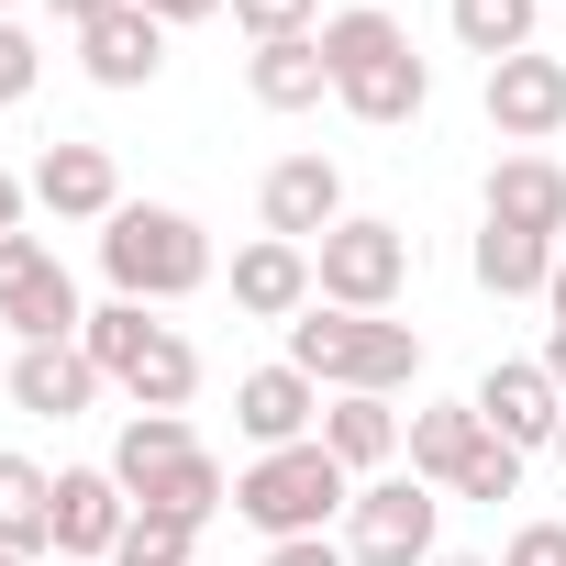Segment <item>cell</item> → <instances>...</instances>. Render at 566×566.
<instances>
[{
  "instance_id": "cell-1",
  "label": "cell",
  "mask_w": 566,
  "mask_h": 566,
  "mask_svg": "<svg viewBox=\"0 0 566 566\" xmlns=\"http://www.w3.org/2000/svg\"><path fill=\"white\" fill-rule=\"evenodd\" d=\"M323 56H334V101H345L356 123H378V134L422 123V101H433V67L411 56V34L378 12V0H356V12H334V23H323Z\"/></svg>"
},
{
  "instance_id": "cell-2",
  "label": "cell",
  "mask_w": 566,
  "mask_h": 566,
  "mask_svg": "<svg viewBox=\"0 0 566 566\" xmlns=\"http://www.w3.org/2000/svg\"><path fill=\"white\" fill-rule=\"evenodd\" d=\"M290 367H301V378H323L334 400H345V389L389 400V389H411V378H422V334H411V323H389V312H334V301H312V312L290 323Z\"/></svg>"
},
{
  "instance_id": "cell-3",
  "label": "cell",
  "mask_w": 566,
  "mask_h": 566,
  "mask_svg": "<svg viewBox=\"0 0 566 566\" xmlns=\"http://www.w3.org/2000/svg\"><path fill=\"white\" fill-rule=\"evenodd\" d=\"M112 478H123V500H134V511H178V522H211V511L233 500L222 455H211L178 411H134V422H123V444H112Z\"/></svg>"
},
{
  "instance_id": "cell-4",
  "label": "cell",
  "mask_w": 566,
  "mask_h": 566,
  "mask_svg": "<svg viewBox=\"0 0 566 566\" xmlns=\"http://www.w3.org/2000/svg\"><path fill=\"white\" fill-rule=\"evenodd\" d=\"M101 277H112V301H189L200 277H211V233L189 222V211H167V200H123L112 222H101Z\"/></svg>"
},
{
  "instance_id": "cell-5",
  "label": "cell",
  "mask_w": 566,
  "mask_h": 566,
  "mask_svg": "<svg viewBox=\"0 0 566 566\" xmlns=\"http://www.w3.org/2000/svg\"><path fill=\"white\" fill-rule=\"evenodd\" d=\"M78 345L112 389H134V411H189V389H200V345L178 323H145V301H101L78 323Z\"/></svg>"
},
{
  "instance_id": "cell-6",
  "label": "cell",
  "mask_w": 566,
  "mask_h": 566,
  "mask_svg": "<svg viewBox=\"0 0 566 566\" xmlns=\"http://www.w3.org/2000/svg\"><path fill=\"white\" fill-rule=\"evenodd\" d=\"M233 511L266 533V544H301V533H323L334 511H356V478L323 455V433L312 444H277V455H255L244 478H233Z\"/></svg>"
},
{
  "instance_id": "cell-7",
  "label": "cell",
  "mask_w": 566,
  "mask_h": 566,
  "mask_svg": "<svg viewBox=\"0 0 566 566\" xmlns=\"http://www.w3.org/2000/svg\"><path fill=\"white\" fill-rule=\"evenodd\" d=\"M312 290H323L334 312H389V301L411 290V233L378 222V211H345V222L312 244Z\"/></svg>"
},
{
  "instance_id": "cell-8",
  "label": "cell",
  "mask_w": 566,
  "mask_h": 566,
  "mask_svg": "<svg viewBox=\"0 0 566 566\" xmlns=\"http://www.w3.org/2000/svg\"><path fill=\"white\" fill-rule=\"evenodd\" d=\"M0 323H12L23 345H78V277L45 233H0Z\"/></svg>"
},
{
  "instance_id": "cell-9",
  "label": "cell",
  "mask_w": 566,
  "mask_h": 566,
  "mask_svg": "<svg viewBox=\"0 0 566 566\" xmlns=\"http://www.w3.org/2000/svg\"><path fill=\"white\" fill-rule=\"evenodd\" d=\"M433 522H444V500L422 478H367L345 511V555L356 566H433Z\"/></svg>"
},
{
  "instance_id": "cell-10",
  "label": "cell",
  "mask_w": 566,
  "mask_h": 566,
  "mask_svg": "<svg viewBox=\"0 0 566 566\" xmlns=\"http://www.w3.org/2000/svg\"><path fill=\"white\" fill-rule=\"evenodd\" d=\"M467 400H478V422H489L500 444H522V455H533V444H555V422H566V389L544 378V356H500Z\"/></svg>"
},
{
  "instance_id": "cell-11",
  "label": "cell",
  "mask_w": 566,
  "mask_h": 566,
  "mask_svg": "<svg viewBox=\"0 0 566 566\" xmlns=\"http://www.w3.org/2000/svg\"><path fill=\"white\" fill-rule=\"evenodd\" d=\"M255 211H266L277 244H323V233L345 222V167H334V156H277L266 189H255Z\"/></svg>"
},
{
  "instance_id": "cell-12",
  "label": "cell",
  "mask_w": 566,
  "mask_h": 566,
  "mask_svg": "<svg viewBox=\"0 0 566 566\" xmlns=\"http://www.w3.org/2000/svg\"><path fill=\"white\" fill-rule=\"evenodd\" d=\"M233 422H244L255 455L312 444V433H323V378H301V367H255V378H233Z\"/></svg>"
},
{
  "instance_id": "cell-13",
  "label": "cell",
  "mask_w": 566,
  "mask_h": 566,
  "mask_svg": "<svg viewBox=\"0 0 566 566\" xmlns=\"http://www.w3.org/2000/svg\"><path fill=\"white\" fill-rule=\"evenodd\" d=\"M123 522H134V500H123L112 467H67V478H56V555H67V566H112Z\"/></svg>"
},
{
  "instance_id": "cell-14",
  "label": "cell",
  "mask_w": 566,
  "mask_h": 566,
  "mask_svg": "<svg viewBox=\"0 0 566 566\" xmlns=\"http://www.w3.org/2000/svg\"><path fill=\"white\" fill-rule=\"evenodd\" d=\"M489 123L511 134V145H544L555 123H566V56H500L489 67Z\"/></svg>"
},
{
  "instance_id": "cell-15",
  "label": "cell",
  "mask_w": 566,
  "mask_h": 566,
  "mask_svg": "<svg viewBox=\"0 0 566 566\" xmlns=\"http://www.w3.org/2000/svg\"><path fill=\"white\" fill-rule=\"evenodd\" d=\"M34 200H45L56 222H112V211H123L112 145H45V156H34Z\"/></svg>"
},
{
  "instance_id": "cell-16",
  "label": "cell",
  "mask_w": 566,
  "mask_h": 566,
  "mask_svg": "<svg viewBox=\"0 0 566 566\" xmlns=\"http://www.w3.org/2000/svg\"><path fill=\"white\" fill-rule=\"evenodd\" d=\"M101 389L112 378L90 367V345H23L12 356V411H34V422H78Z\"/></svg>"
},
{
  "instance_id": "cell-17",
  "label": "cell",
  "mask_w": 566,
  "mask_h": 566,
  "mask_svg": "<svg viewBox=\"0 0 566 566\" xmlns=\"http://www.w3.org/2000/svg\"><path fill=\"white\" fill-rule=\"evenodd\" d=\"M323 290H312V244H244L233 255V312H255V323H301Z\"/></svg>"
},
{
  "instance_id": "cell-18",
  "label": "cell",
  "mask_w": 566,
  "mask_h": 566,
  "mask_svg": "<svg viewBox=\"0 0 566 566\" xmlns=\"http://www.w3.org/2000/svg\"><path fill=\"white\" fill-rule=\"evenodd\" d=\"M78 67H90L101 90H156V67H167V23L123 0L112 23H90V34H78Z\"/></svg>"
},
{
  "instance_id": "cell-19",
  "label": "cell",
  "mask_w": 566,
  "mask_h": 566,
  "mask_svg": "<svg viewBox=\"0 0 566 566\" xmlns=\"http://www.w3.org/2000/svg\"><path fill=\"white\" fill-rule=\"evenodd\" d=\"M489 222H511V233H544V244H555V233H566V167H555V156H533V145H522V156H500V167H489Z\"/></svg>"
},
{
  "instance_id": "cell-20",
  "label": "cell",
  "mask_w": 566,
  "mask_h": 566,
  "mask_svg": "<svg viewBox=\"0 0 566 566\" xmlns=\"http://www.w3.org/2000/svg\"><path fill=\"white\" fill-rule=\"evenodd\" d=\"M400 433H411V422H400L389 400H367V389H345V400H323V455H334L345 478H378V467L400 455Z\"/></svg>"
},
{
  "instance_id": "cell-21",
  "label": "cell",
  "mask_w": 566,
  "mask_h": 566,
  "mask_svg": "<svg viewBox=\"0 0 566 566\" xmlns=\"http://www.w3.org/2000/svg\"><path fill=\"white\" fill-rule=\"evenodd\" d=\"M400 444H411V478H422V489H455V467L489 444V422H478V400H422Z\"/></svg>"
},
{
  "instance_id": "cell-22",
  "label": "cell",
  "mask_w": 566,
  "mask_h": 566,
  "mask_svg": "<svg viewBox=\"0 0 566 566\" xmlns=\"http://www.w3.org/2000/svg\"><path fill=\"white\" fill-rule=\"evenodd\" d=\"M244 90H255L266 112H312V101L334 90V56H323V34H290V45H255V56H244Z\"/></svg>"
},
{
  "instance_id": "cell-23",
  "label": "cell",
  "mask_w": 566,
  "mask_h": 566,
  "mask_svg": "<svg viewBox=\"0 0 566 566\" xmlns=\"http://www.w3.org/2000/svg\"><path fill=\"white\" fill-rule=\"evenodd\" d=\"M0 544L12 555H56V478L34 455H0Z\"/></svg>"
},
{
  "instance_id": "cell-24",
  "label": "cell",
  "mask_w": 566,
  "mask_h": 566,
  "mask_svg": "<svg viewBox=\"0 0 566 566\" xmlns=\"http://www.w3.org/2000/svg\"><path fill=\"white\" fill-rule=\"evenodd\" d=\"M544 277H555V244H544V233L478 222V290H489V301H544Z\"/></svg>"
},
{
  "instance_id": "cell-25",
  "label": "cell",
  "mask_w": 566,
  "mask_h": 566,
  "mask_svg": "<svg viewBox=\"0 0 566 566\" xmlns=\"http://www.w3.org/2000/svg\"><path fill=\"white\" fill-rule=\"evenodd\" d=\"M533 12H544V0H455V45L500 67V56H522V45H533Z\"/></svg>"
},
{
  "instance_id": "cell-26",
  "label": "cell",
  "mask_w": 566,
  "mask_h": 566,
  "mask_svg": "<svg viewBox=\"0 0 566 566\" xmlns=\"http://www.w3.org/2000/svg\"><path fill=\"white\" fill-rule=\"evenodd\" d=\"M189 555H200V522H178V511H134L112 544V566H189Z\"/></svg>"
},
{
  "instance_id": "cell-27",
  "label": "cell",
  "mask_w": 566,
  "mask_h": 566,
  "mask_svg": "<svg viewBox=\"0 0 566 566\" xmlns=\"http://www.w3.org/2000/svg\"><path fill=\"white\" fill-rule=\"evenodd\" d=\"M455 500H489V511H500V500H522V444H500V433H489V444L455 467Z\"/></svg>"
},
{
  "instance_id": "cell-28",
  "label": "cell",
  "mask_w": 566,
  "mask_h": 566,
  "mask_svg": "<svg viewBox=\"0 0 566 566\" xmlns=\"http://www.w3.org/2000/svg\"><path fill=\"white\" fill-rule=\"evenodd\" d=\"M233 23L255 45H290V34H323V0H233Z\"/></svg>"
},
{
  "instance_id": "cell-29",
  "label": "cell",
  "mask_w": 566,
  "mask_h": 566,
  "mask_svg": "<svg viewBox=\"0 0 566 566\" xmlns=\"http://www.w3.org/2000/svg\"><path fill=\"white\" fill-rule=\"evenodd\" d=\"M34 78H45V45H34L23 23H0V101H23Z\"/></svg>"
},
{
  "instance_id": "cell-30",
  "label": "cell",
  "mask_w": 566,
  "mask_h": 566,
  "mask_svg": "<svg viewBox=\"0 0 566 566\" xmlns=\"http://www.w3.org/2000/svg\"><path fill=\"white\" fill-rule=\"evenodd\" d=\"M500 566H566V522H522Z\"/></svg>"
},
{
  "instance_id": "cell-31",
  "label": "cell",
  "mask_w": 566,
  "mask_h": 566,
  "mask_svg": "<svg viewBox=\"0 0 566 566\" xmlns=\"http://www.w3.org/2000/svg\"><path fill=\"white\" fill-rule=\"evenodd\" d=\"M266 566H356L334 533H301V544H266Z\"/></svg>"
},
{
  "instance_id": "cell-32",
  "label": "cell",
  "mask_w": 566,
  "mask_h": 566,
  "mask_svg": "<svg viewBox=\"0 0 566 566\" xmlns=\"http://www.w3.org/2000/svg\"><path fill=\"white\" fill-rule=\"evenodd\" d=\"M134 12H156V23L178 34V23H211V12H233V0H134Z\"/></svg>"
},
{
  "instance_id": "cell-33",
  "label": "cell",
  "mask_w": 566,
  "mask_h": 566,
  "mask_svg": "<svg viewBox=\"0 0 566 566\" xmlns=\"http://www.w3.org/2000/svg\"><path fill=\"white\" fill-rule=\"evenodd\" d=\"M45 12H56L67 34H90V23H112V12H123V0H45Z\"/></svg>"
},
{
  "instance_id": "cell-34",
  "label": "cell",
  "mask_w": 566,
  "mask_h": 566,
  "mask_svg": "<svg viewBox=\"0 0 566 566\" xmlns=\"http://www.w3.org/2000/svg\"><path fill=\"white\" fill-rule=\"evenodd\" d=\"M23 200H34V178H12V167H0V233H23Z\"/></svg>"
},
{
  "instance_id": "cell-35",
  "label": "cell",
  "mask_w": 566,
  "mask_h": 566,
  "mask_svg": "<svg viewBox=\"0 0 566 566\" xmlns=\"http://www.w3.org/2000/svg\"><path fill=\"white\" fill-rule=\"evenodd\" d=\"M544 378L566 389V323H544Z\"/></svg>"
},
{
  "instance_id": "cell-36",
  "label": "cell",
  "mask_w": 566,
  "mask_h": 566,
  "mask_svg": "<svg viewBox=\"0 0 566 566\" xmlns=\"http://www.w3.org/2000/svg\"><path fill=\"white\" fill-rule=\"evenodd\" d=\"M544 312H555V323H566V255H555V277H544Z\"/></svg>"
},
{
  "instance_id": "cell-37",
  "label": "cell",
  "mask_w": 566,
  "mask_h": 566,
  "mask_svg": "<svg viewBox=\"0 0 566 566\" xmlns=\"http://www.w3.org/2000/svg\"><path fill=\"white\" fill-rule=\"evenodd\" d=\"M433 566H489V555H433Z\"/></svg>"
},
{
  "instance_id": "cell-38",
  "label": "cell",
  "mask_w": 566,
  "mask_h": 566,
  "mask_svg": "<svg viewBox=\"0 0 566 566\" xmlns=\"http://www.w3.org/2000/svg\"><path fill=\"white\" fill-rule=\"evenodd\" d=\"M0 566H34V555H12V544H0Z\"/></svg>"
},
{
  "instance_id": "cell-39",
  "label": "cell",
  "mask_w": 566,
  "mask_h": 566,
  "mask_svg": "<svg viewBox=\"0 0 566 566\" xmlns=\"http://www.w3.org/2000/svg\"><path fill=\"white\" fill-rule=\"evenodd\" d=\"M555 467H566V422H555Z\"/></svg>"
},
{
  "instance_id": "cell-40",
  "label": "cell",
  "mask_w": 566,
  "mask_h": 566,
  "mask_svg": "<svg viewBox=\"0 0 566 566\" xmlns=\"http://www.w3.org/2000/svg\"><path fill=\"white\" fill-rule=\"evenodd\" d=\"M0 23H12V0H0Z\"/></svg>"
}]
</instances>
